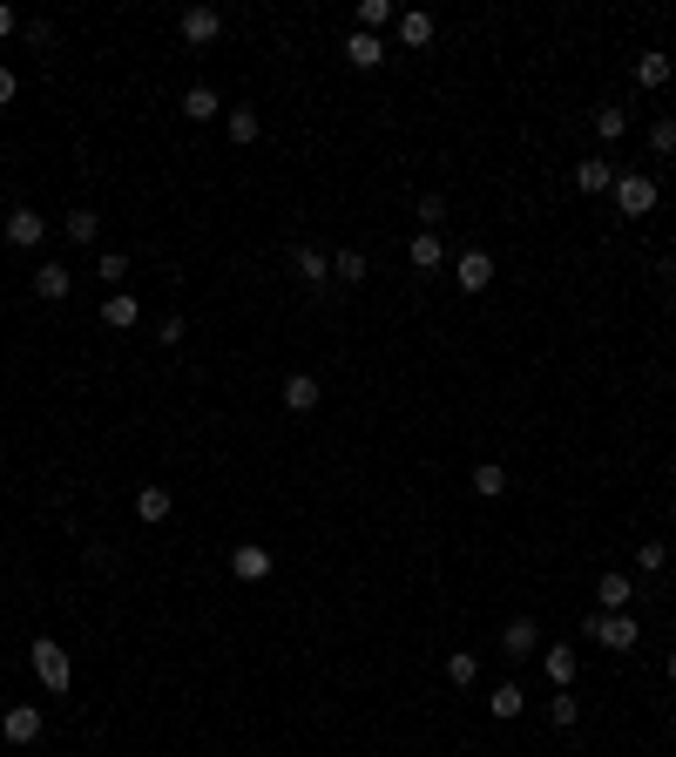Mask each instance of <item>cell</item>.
I'll return each instance as SVG.
<instances>
[{
    "label": "cell",
    "instance_id": "ffe728a7",
    "mask_svg": "<svg viewBox=\"0 0 676 757\" xmlns=\"http://www.w3.org/2000/svg\"><path fill=\"white\" fill-rule=\"evenodd\" d=\"M136 514H142V521H169V514H176V494H169V487H142Z\"/></svg>",
    "mask_w": 676,
    "mask_h": 757
},
{
    "label": "cell",
    "instance_id": "3957f363",
    "mask_svg": "<svg viewBox=\"0 0 676 757\" xmlns=\"http://www.w3.org/2000/svg\"><path fill=\"white\" fill-rule=\"evenodd\" d=\"M609 197H616L622 217H649V210H656V183H649V176H616Z\"/></svg>",
    "mask_w": 676,
    "mask_h": 757
},
{
    "label": "cell",
    "instance_id": "f1b7e54d",
    "mask_svg": "<svg viewBox=\"0 0 676 757\" xmlns=\"http://www.w3.org/2000/svg\"><path fill=\"white\" fill-rule=\"evenodd\" d=\"M393 21V0H359V34H379Z\"/></svg>",
    "mask_w": 676,
    "mask_h": 757
},
{
    "label": "cell",
    "instance_id": "7402d4cb",
    "mask_svg": "<svg viewBox=\"0 0 676 757\" xmlns=\"http://www.w3.org/2000/svg\"><path fill=\"white\" fill-rule=\"evenodd\" d=\"M366 271H372V264H366V251H352V244H345V251L332 257V278H338V284H366Z\"/></svg>",
    "mask_w": 676,
    "mask_h": 757
},
{
    "label": "cell",
    "instance_id": "d6986e66",
    "mask_svg": "<svg viewBox=\"0 0 676 757\" xmlns=\"http://www.w3.org/2000/svg\"><path fill=\"white\" fill-rule=\"evenodd\" d=\"M136 298H129V291H109V305H102V325H109V332H129V325H136Z\"/></svg>",
    "mask_w": 676,
    "mask_h": 757
},
{
    "label": "cell",
    "instance_id": "5b68a950",
    "mask_svg": "<svg viewBox=\"0 0 676 757\" xmlns=\"http://www.w3.org/2000/svg\"><path fill=\"white\" fill-rule=\"evenodd\" d=\"M68 284H75V271H68L61 257H41V264H34V298L61 305V298H68Z\"/></svg>",
    "mask_w": 676,
    "mask_h": 757
},
{
    "label": "cell",
    "instance_id": "6da1fadb",
    "mask_svg": "<svg viewBox=\"0 0 676 757\" xmlns=\"http://www.w3.org/2000/svg\"><path fill=\"white\" fill-rule=\"evenodd\" d=\"M28 663H34V676H41V690L68 697V683H75V663H68V649H61L55 636H34V643H28Z\"/></svg>",
    "mask_w": 676,
    "mask_h": 757
},
{
    "label": "cell",
    "instance_id": "277c9868",
    "mask_svg": "<svg viewBox=\"0 0 676 757\" xmlns=\"http://www.w3.org/2000/svg\"><path fill=\"white\" fill-rule=\"evenodd\" d=\"M176 34H183L190 48H210V41L224 34V14H217V7H183V21H176Z\"/></svg>",
    "mask_w": 676,
    "mask_h": 757
},
{
    "label": "cell",
    "instance_id": "52a82bcc",
    "mask_svg": "<svg viewBox=\"0 0 676 757\" xmlns=\"http://www.w3.org/2000/svg\"><path fill=\"white\" fill-rule=\"evenodd\" d=\"M453 278H460V291H487V284H494V257L480 251V244L474 251H460L453 257Z\"/></svg>",
    "mask_w": 676,
    "mask_h": 757
},
{
    "label": "cell",
    "instance_id": "f546056e",
    "mask_svg": "<svg viewBox=\"0 0 676 757\" xmlns=\"http://www.w3.org/2000/svg\"><path fill=\"white\" fill-rule=\"evenodd\" d=\"M649 149H656V156H676V115H656V122H649Z\"/></svg>",
    "mask_w": 676,
    "mask_h": 757
},
{
    "label": "cell",
    "instance_id": "e0dca14e",
    "mask_svg": "<svg viewBox=\"0 0 676 757\" xmlns=\"http://www.w3.org/2000/svg\"><path fill=\"white\" fill-rule=\"evenodd\" d=\"M393 28H399V48H426V41H433V14L413 7V14H399Z\"/></svg>",
    "mask_w": 676,
    "mask_h": 757
},
{
    "label": "cell",
    "instance_id": "ba28073f",
    "mask_svg": "<svg viewBox=\"0 0 676 757\" xmlns=\"http://www.w3.org/2000/svg\"><path fill=\"white\" fill-rule=\"evenodd\" d=\"M176 109H183V122H217V115H224V102H217V88H210V82H190Z\"/></svg>",
    "mask_w": 676,
    "mask_h": 757
},
{
    "label": "cell",
    "instance_id": "2e32d148",
    "mask_svg": "<svg viewBox=\"0 0 676 757\" xmlns=\"http://www.w3.org/2000/svg\"><path fill=\"white\" fill-rule=\"evenodd\" d=\"M595 595H602V616H622V609L636 602V589H629V575H602V582H595Z\"/></svg>",
    "mask_w": 676,
    "mask_h": 757
},
{
    "label": "cell",
    "instance_id": "e575fe53",
    "mask_svg": "<svg viewBox=\"0 0 676 757\" xmlns=\"http://www.w3.org/2000/svg\"><path fill=\"white\" fill-rule=\"evenodd\" d=\"M548 717H555V724H575V717H582V703H575V697H568V690H555V703H548Z\"/></svg>",
    "mask_w": 676,
    "mask_h": 757
},
{
    "label": "cell",
    "instance_id": "5bb4252c",
    "mask_svg": "<svg viewBox=\"0 0 676 757\" xmlns=\"http://www.w3.org/2000/svg\"><path fill=\"white\" fill-rule=\"evenodd\" d=\"M345 61H352V68H379V61H386V41H379V34H345Z\"/></svg>",
    "mask_w": 676,
    "mask_h": 757
},
{
    "label": "cell",
    "instance_id": "1f68e13d",
    "mask_svg": "<svg viewBox=\"0 0 676 757\" xmlns=\"http://www.w3.org/2000/svg\"><path fill=\"white\" fill-rule=\"evenodd\" d=\"M257 136H264L257 109H230V142H257Z\"/></svg>",
    "mask_w": 676,
    "mask_h": 757
},
{
    "label": "cell",
    "instance_id": "83f0119b",
    "mask_svg": "<svg viewBox=\"0 0 676 757\" xmlns=\"http://www.w3.org/2000/svg\"><path fill=\"white\" fill-rule=\"evenodd\" d=\"M595 136H602V142H622V136H629V115H622L616 102H609V109H595Z\"/></svg>",
    "mask_w": 676,
    "mask_h": 757
},
{
    "label": "cell",
    "instance_id": "836d02e7",
    "mask_svg": "<svg viewBox=\"0 0 676 757\" xmlns=\"http://www.w3.org/2000/svg\"><path fill=\"white\" fill-rule=\"evenodd\" d=\"M663 561H670L663 541H643V548H636V568H643V575H663Z\"/></svg>",
    "mask_w": 676,
    "mask_h": 757
},
{
    "label": "cell",
    "instance_id": "4dcf8cb0",
    "mask_svg": "<svg viewBox=\"0 0 676 757\" xmlns=\"http://www.w3.org/2000/svg\"><path fill=\"white\" fill-rule=\"evenodd\" d=\"M413 217H420V230H440V224H447V197H440V190H426Z\"/></svg>",
    "mask_w": 676,
    "mask_h": 757
},
{
    "label": "cell",
    "instance_id": "ac0fdd59",
    "mask_svg": "<svg viewBox=\"0 0 676 757\" xmlns=\"http://www.w3.org/2000/svg\"><path fill=\"white\" fill-rule=\"evenodd\" d=\"M284 406H291V413H311V406H318V379H311V372H291V379H284Z\"/></svg>",
    "mask_w": 676,
    "mask_h": 757
},
{
    "label": "cell",
    "instance_id": "f35d334b",
    "mask_svg": "<svg viewBox=\"0 0 676 757\" xmlns=\"http://www.w3.org/2000/svg\"><path fill=\"white\" fill-rule=\"evenodd\" d=\"M670 291H676V264H670Z\"/></svg>",
    "mask_w": 676,
    "mask_h": 757
},
{
    "label": "cell",
    "instance_id": "30bf717a",
    "mask_svg": "<svg viewBox=\"0 0 676 757\" xmlns=\"http://www.w3.org/2000/svg\"><path fill=\"white\" fill-rule=\"evenodd\" d=\"M589 636H595L602 649H636V636H643V629H636L629 616H595V622H589Z\"/></svg>",
    "mask_w": 676,
    "mask_h": 757
},
{
    "label": "cell",
    "instance_id": "74e56055",
    "mask_svg": "<svg viewBox=\"0 0 676 757\" xmlns=\"http://www.w3.org/2000/svg\"><path fill=\"white\" fill-rule=\"evenodd\" d=\"M670 683H676V649H670Z\"/></svg>",
    "mask_w": 676,
    "mask_h": 757
},
{
    "label": "cell",
    "instance_id": "9a60e30c",
    "mask_svg": "<svg viewBox=\"0 0 676 757\" xmlns=\"http://www.w3.org/2000/svg\"><path fill=\"white\" fill-rule=\"evenodd\" d=\"M406 257H413V271H440V264H447V244H440L433 230H420V237L406 244Z\"/></svg>",
    "mask_w": 676,
    "mask_h": 757
},
{
    "label": "cell",
    "instance_id": "cb8c5ba5",
    "mask_svg": "<svg viewBox=\"0 0 676 757\" xmlns=\"http://www.w3.org/2000/svg\"><path fill=\"white\" fill-rule=\"evenodd\" d=\"M541 670H548V683H555V690H568V683H575V649H548V656H541Z\"/></svg>",
    "mask_w": 676,
    "mask_h": 757
},
{
    "label": "cell",
    "instance_id": "603a6c76",
    "mask_svg": "<svg viewBox=\"0 0 676 757\" xmlns=\"http://www.w3.org/2000/svg\"><path fill=\"white\" fill-rule=\"evenodd\" d=\"M474 494H480V501H501V494H507V467L480 460V467H474Z\"/></svg>",
    "mask_w": 676,
    "mask_h": 757
},
{
    "label": "cell",
    "instance_id": "d590c367",
    "mask_svg": "<svg viewBox=\"0 0 676 757\" xmlns=\"http://www.w3.org/2000/svg\"><path fill=\"white\" fill-rule=\"evenodd\" d=\"M14 88H21V82H14V68H0V109L14 102Z\"/></svg>",
    "mask_w": 676,
    "mask_h": 757
},
{
    "label": "cell",
    "instance_id": "8d00e7d4",
    "mask_svg": "<svg viewBox=\"0 0 676 757\" xmlns=\"http://www.w3.org/2000/svg\"><path fill=\"white\" fill-rule=\"evenodd\" d=\"M7 34H14V7L0 0V41H7Z\"/></svg>",
    "mask_w": 676,
    "mask_h": 757
},
{
    "label": "cell",
    "instance_id": "d4e9b609",
    "mask_svg": "<svg viewBox=\"0 0 676 757\" xmlns=\"http://www.w3.org/2000/svg\"><path fill=\"white\" fill-rule=\"evenodd\" d=\"M480 676V663H474V649H447V683L453 690H467V683H474Z\"/></svg>",
    "mask_w": 676,
    "mask_h": 757
},
{
    "label": "cell",
    "instance_id": "4fadbf2b",
    "mask_svg": "<svg viewBox=\"0 0 676 757\" xmlns=\"http://www.w3.org/2000/svg\"><path fill=\"white\" fill-rule=\"evenodd\" d=\"M41 237H48V217H34V210H14V217H7V244H14V251H34Z\"/></svg>",
    "mask_w": 676,
    "mask_h": 757
},
{
    "label": "cell",
    "instance_id": "8992f818",
    "mask_svg": "<svg viewBox=\"0 0 676 757\" xmlns=\"http://www.w3.org/2000/svg\"><path fill=\"white\" fill-rule=\"evenodd\" d=\"M291 278H298V284H311V291H318V284L332 278V257L318 251V244H291Z\"/></svg>",
    "mask_w": 676,
    "mask_h": 757
},
{
    "label": "cell",
    "instance_id": "d6a6232c",
    "mask_svg": "<svg viewBox=\"0 0 676 757\" xmlns=\"http://www.w3.org/2000/svg\"><path fill=\"white\" fill-rule=\"evenodd\" d=\"M95 278L122 284V278H129V257H122V251H102V257H95Z\"/></svg>",
    "mask_w": 676,
    "mask_h": 757
},
{
    "label": "cell",
    "instance_id": "9c48e42d",
    "mask_svg": "<svg viewBox=\"0 0 676 757\" xmlns=\"http://www.w3.org/2000/svg\"><path fill=\"white\" fill-rule=\"evenodd\" d=\"M541 649V629H535V616H514L501 629V656H514V663H521V656H535Z\"/></svg>",
    "mask_w": 676,
    "mask_h": 757
},
{
    "label": "cell",
    "instance_id": "7c38bea8",
    "mask_svg": "<svg viewBox=\"0 0 676 757\" xmlns=\"http://www.w3.org/2000/svg\"><path fill=\"white\" fill-rule=\"evenodd\" d=\"M230 575H237V582H264V575H271V548H257V541L230 548Z\"/></svg>",
    "mask_w": 676,
    "mask_h": 757
},
{
    "label": "cell",
    "instance_id": "ab89813d",
    "mask_svg": "<svg viewBox=\"0 0 676 757\" xmlns=\"http://www.w3.org/2000/svg\"><path fill=\"white\" fill-rule=\"evenodd\" d=\"M670 521H676V501H670Z\"/></svg>",
    "mask_w": 676,
    "mask_h": 757
},
{
    "label": "cell",
    "instance_id": "484cf974",
    "mask_svg": "<svg viewBox=\"0 0 676 757\" xmlns=\"http://www.w3.org/2000/svg\"><path fill=\"white\" fill-rule=\"evenodd\" d=\"M670 75H676V61H670V55H643V61H636V82H643V88H663Z\"/></svg>",
    "mask_w": 676,
    "mask_h": 757
},
{
    "label": "cell",
    "instance_id": "4316f807",
    "mask_svg": "<svg viewBox=\"0 0 676 757\" xmlns=\"http://www.w3.org/2000/svg\"><path fill=\"white\" fill-rule=\"evenodd\" d=\"M102 237V217L95 210H68V244H95Z\"/></svg>",
    "mask_w": 676,
    "mask_h": 757
},
{
    "label": "cell",
    "instance_id": "7a4b0ae2",
    "mask_svg": "<svg viewBox=\"0 0 676 757\" xmlns=\"http://www.w3.org/2000/svg\"><path fill=\"white\" fill-rule=\"evenodd\" d=\"M41 730H48L41 703H7V717H0V737L7 744H41Z\"/></svg>",
    "mask_w": 676,
    "mask_h": 757
},
{
    "label": "cell",
    "instance_id": "8fae6325",
    "mask_svg": "<svg viewBox=\"0 0 676 757\" xmlns=\"http://www.w3.org/2000/svg\"><path fill=\"white\" fill-rule=\"evenodd\" d=\"M575 190H582V197H609V190H616V169H609V156L575 163Z\"/></svg>",
    "mask_w": 676,
    "mask_h": 757
},
{
    "label": "cell",
    "instance_id": "44dd1931",
    "mask_svg": "<svg viewBox=\"0 0 676 757\" xmlns=\"http://www.w3.org/2000/svg\"><path fill=\"white\" fill-rule=\"evenodd\" d=\"M487 710H494V724H514V717H521V710H528V697H521V690H514V683H501V690H494V697H487Z\"/></svg>",
    "mask_w": 676,
    "mask_h": 757
}]
</instances>
